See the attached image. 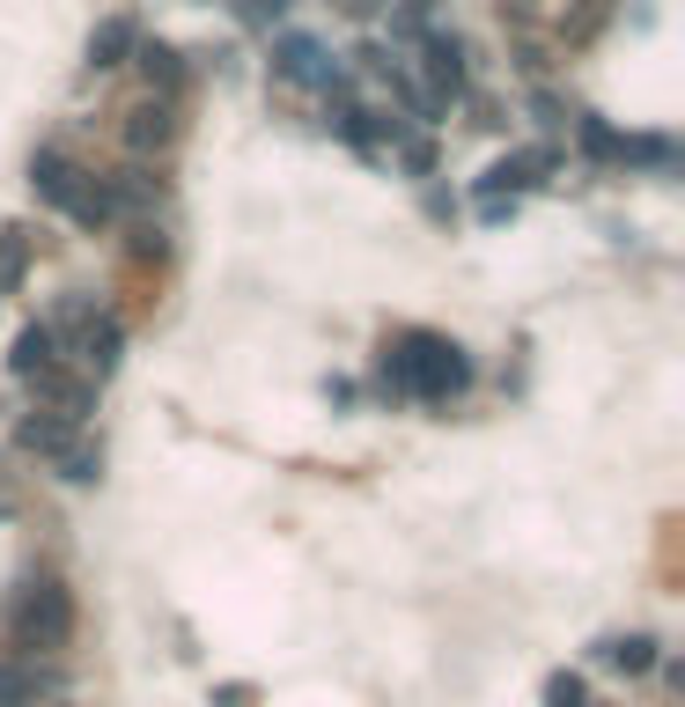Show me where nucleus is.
<instances>
[{"label":"nucleus","instance_id":"4","mask_svg":"<svg viewBox=\"0 0 685 707\" xmlns=\"http://www.w3.org/2000/svg\"><path fill=\"white\" fill-rule=\"evenodd\" d=\"M428 81H435V97L465 89V45L457 37H428Z\"/></svg>","mask_w":685,"mask_h":707},{"label":"nucleus","instance_id":"13","mask_svg":"<svg viewBox=\"0 0 685 707\" xmlns=\"http://www.w3.org/2000/svg\"><path fill=\"white\" fill-rule=\"evenodd\" d=\"M30 693H37V678H30V671H15V663H0V707L30 700Z\"/></svg>","mask_w":685,"mask_h":707},{"label":"nucleus","instance_id":"11","mask_svg":"<svg viewBox=\"0 0 685 707\" xmlns=\"http://www.w3.org/2000/svg\"><path fill=\"white\" fill-rule=\"evenodd\" d=\"M23 450H45V457H67V428H59V420H23Z\"/></svg>","mask_w":685,"mask_h":707},{"label":"nucleus","instance_id":"6","mask_svg":"<svg viewBox=\"0 0 685 707\" xmlns=\"http://www.w3.org/2000/svg\"><path fill=\"white\" fill-rule=\"evenodd\" d=\"M170 141V111H163V103H141V111H133V119H125V147H163Z\"/></svg>","mask_w":685,"mask_h":707},{"label":"nucleus","instance_id":"5","mask_svg":"<svg viewBox=\"0 0 685 707\" xmlns=\"http://www.w3.org/2000/svg\"><path fill=\"white\" fill-rule=\"evenodd\" d=\"M133 45H141V37H133V23H125V15H111V23H97V37H89V67H119Z\"/></svg>","mask_w":685,"mask_h":707},{"label":"nucleus","instance_id":"7","mask_svg":"<svg viewBox=\"0 0 685 707\" xmlns=\"http://www.w3.org/2000/svg\"><path fill=\"white\" fill-rule=\"evenodd\" d=\"M30 627H45V641L67 634V597H59L52 583H37V597H30Z\"/></svg>","mask_w":685,"mask_h":707},{"label":"nucleus","instance_id":"12","mask_svg":"<svg viewBox=\"0 0 685 707\" xmlns=\"http://www.w3.org/2000/svg\"><path fill=\"white\" fill-rule=\"evenodd\" d=\"M141 67H147V81L177 89V52H170V45H141Z\"/></svg>","mask_w":685,"mask_h":707},{"label":"nucleus","instance_id":"2","mask_svg":"<svg viewBox=\"0 0 685 707\" xmlns=\"http://www.w3.org/2000/svg\"><path fill=\"white\" fill-rule=\"evenodd\" d=\"M30 185H37V199H52V207H67V214L81 207V192H89V185H81V170H74L67 155H52V147L37 155V163H30Z\"/></svg>","mask_w":685,"mask_h":707},{"label":"nucleus","instance_id":"16","mask_svg":"<svg viewBox=\"0 0 685 707\" xmlns=\"http://www.w3.org/2000/svg\"><path fill=\"white\" fill-rule=\"evenodd\" d=\"M280 8H288V0H244L251 23H280Z\"/></svg>","mask_w":685,"mask_h":707},{"label":"nucleus","instance_id":"1","mask_svg":"<svg viewBox=\"0 0 685 707\" xmlns=\"http://www.w3.org/2000/svg\"><path fill=\"white\" fill-rule=\"evenodd\" d=\"M472 368H465V354L450 340H428V332H413L406 340V354H398V384L406 390H420V398H442V390H457Z\"/></svg>","mask_w":685,"mask_h":707},{"label":"nucleus","instance_id":"9","mask_svg":"<svg viewBox=\"0 0 685 707\" xmlns=\"http://www.w3.org/2000/svg\"><path fill=\"white\" fill-rule=\"evenodd\" d=\"M37 368H52V332L45 324H30L23 340H15V376H37Z\"/></svg>","mask_w":685,"mask_h":707},{"label":"nucleus","instance_id":"15","mask_svg":"<svg viewBox=\"0 0 685 707\" xmlns=\"http://www.w3.org/2000/svg\"><path fill=\"white\" fill-rule=\"evenodd\" d=\"M59 472H67V479H97V457H89V450H67Z\"/></svg>","mask_w":685,"mask_h":707},{"label":"nucleus","instance_id":"14","mask_svg":"<svg viewBox=\"0 0 685 707\" xmlns=\"http://www.w3.org/2000/svg\"><path fill=\"white\" fill-rule=\"evenodd\" d=\"M545 700H553V707H583V678H553V685H545Z\"/></svg>","mask_w":685,"mask_h":707},{"label":"nucleus","instance_id":"8","mask_svg":"<svg viewBox=\"0 0 685 707\" xmlns=\"http://www.w3.org/2000/svg\"><path fill=\"white\" fill-rule=\"evenodd\" d=\"M597 663H612V671H649V663H656V641H641V634L605 641V649H597Z\"/></svg>","mask_w":685,"mask_h":707},{"label":"nucleus","instance_id":"3","mask_svg":"<svg viewBox=\"0 0 685 707\" xmlns=\"http://www.w3.org/2000/svg\"><path fill=\"white\" fill-rule=\"evenodd\" d=\"M280 74H288V81H310V89H332V81H340V67L324 59L318 37H280Z\"/></svg>","mask_w":685,"mask_h":707},{"label":"nucleus","instance_id":"10","mask_svg":"<svg viewBox=\"0 0 685 707\" xmlns=\"http://www.w3.org/2000/svg\"><path fill=\"white\" fill-rule=\"evenodd\" d=\"M81 362L97 368V376H111V368H119V324H103V332H89V346H81Z\"/></svg>","mask_w":685,"mask_h":707},{"label":"nucleus","instance_id":"17","mask_svg":"<svg viewBox=\"0 0 685 707\" xmlns=\"http://www.w3.org/2000/svg\"><path fill=\"white\" fill-rule=\"evenodd\" d=\"M214 700H221V707H251V685H221Z\"/></svg>","mask_w":685,"mask_h":707}]
</instances>
